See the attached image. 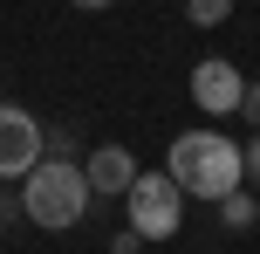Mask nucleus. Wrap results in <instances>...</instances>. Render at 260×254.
Here are the masks:
<instances>
[{"label":"nucleus","mask_w":260,"mask_h":254,"mask_svg":"<svg viewBox=\"0 0 260 254\" xmlns=\"http://www.w3.org/2000/svg\"><path fill=\"white\" fill-rule=\"evenodd\" d=\"M165 172L178 179V192H185V200L219 206L226 192H240V186H247V151H240L233 137H219V131H185L178 145H171Z\"/></svg>","instance_id":"f257e3e1"},{"label":"nucleus","mask_w":260,"mask_h":254,"mask_svg":"<svg viewBox=\"0 0 260 254\" xmlns=\"http://www.w3.org/2000/svg\"><path fill=\"white\" fill-rule=\"evenodd\" d=\"M89 172H82V158L69 165V158H41L35 172L21 179V213L35 220V227H48V234H62V227H76L82 213H89Z\"/></svg>","instance_id":"f03ea898"},{"label":"nucleus","mask_w":260,"mask_h":254,"mask_svg":"<svg viewBox=\"0 0 260 254\" xmlns=\"http://www.w3.org/2000/svg\"><path fill=\"white\" fill-rule=\"evenodd\" d=\"M123 200H130V227H137L144 241H171L178 220H185V192H178L171 172H137V186H130Z\"/></svg>","instance_id":"7ed1b4c3"},{"label":"nucleus","mask_w":260,"mask_h":254,"mask_svg":"<svg viewBox=\"0 0 260 254\" xmlns=\"http://www.w3.org/2000/svg\"><path fill=\"white\" fill-rule=\"evenodd\" d=\"M35 165H41V124H35V110L0 103V179H27Z\"/></svg>","instance_id":"20e7f679"},{"label":"nucleus","mask_w":260,"mask_h":254,"mask_svg":"<svg viewBox=\"0 0 260 254\" xmlns=\"http://www.w3.org/2000/svg\"><path fill=\"white\" fill-rule=\"evenodd\" d=\"M240 96H247V82H240L233 62H199L192 69V103L206 117H240Z\"/></svg>","instance_id":"39448f33"},{"label":"nucleus","mask_w":260,"mask_h":254,"mask_svg":"<svg viewBox=\"0 0 260 254\" xmlns=\"http://www.w3.org/2000/svg\"><path fill=\"white\" fill-rule=\"evenodd\" d=\"M82 172H89V192L103 200V192H130V186H137V172H144V165L130 158L123 145H96L89 158H82Z\"/></svg>","instance_id":"423d86ee"},{"label":"nucleus","mask_w":260,"mask_h":254,"mask_svg":"<svg viewBox=\"0 0 260 254\" xmlns=\"http://www.w3.org/2000/svg\"><path fill=\"white\" fill-rule=\"evenodd\" d=\"M219 220H226L233 234H247V227H253V192H247V186L226 192V200H219Z\"/></svg>","instance_id":"0eeeda50"},{"label":"nucleus","mask_w":260,"mask_h":254,"mask_svg":"<svg viewBox=\"0 0 260 254\" xmlns=\"http://www.w3.org/2000/svg\"><path fill=\"white\" fill-rule=\"evenodd\" d=\"M226 14H233V0H185V21L192 27H219Z\"/></svg>","instance_id":"6e6552de"},{"label":"nucleus","mask_w":260,"mask_h":254,"mask_svg":"<svg viewBox=\"0 0 260 254\" xmlns=\"http://www.w3.org/2000/svg\"><path fill=\"white\" fill-rule=\"evenodd\" d=\"M240 117H247L253 131H260V82H247V96H240Z\"/></svg>","instance_id":"1a4fd4ad"},{"label":"nucleus","mask_w":260,"mask_h":254,"mask_svg":"<svg viewBox=\"0 0 260 254\" xmlns=\"http://www.w3.org/2000/svg\"><path fill=\"white\" fill-rule=\"evenodd\" d=\"M247 186L260 192V137H253V145H247Z\"/></svg>","instance_id":"9d476101"},{"label":"nucleus","mask_w":260,"mask_h":254,"mask_svg":"<svg viewBox=\"0 0 260 254\" xmlns=\"http://www.w3.org/2000/svg\"><path fill=\"white\" fill-rule=\"evenodd\" d=\"M137 247H144V234L130 227V234H117V247H110V254H137Z\"/></svg>","instance_id":"9b49d317"},{"label":"nucleus","mask_w":260,"mask_h":254,"mask_svg":"<svg viewBox=\"0 0 260 254\" xmlns=\"http://www.w3.org/2000/svg\"><path fill=\"white\" fill-rule=\"evenodd\" d=\"M69 7H82V14H103V7H117V0H69Z\"/></svg>","instance_id":"f8f14e48"}]
</instances>
